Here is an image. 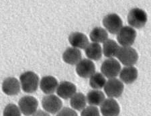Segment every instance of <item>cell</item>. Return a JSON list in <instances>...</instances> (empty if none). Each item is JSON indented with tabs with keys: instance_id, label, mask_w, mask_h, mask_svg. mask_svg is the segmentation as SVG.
Returning <instances> with one entry per match:
<instances>
[{
	"instance_id": "obj_8",
	"label": "cell",
	"mask_w": 151,
	"mask_h": 116,
	"mask_svg": "<svg viewBox=\"0 0 151 116\" xmlns=\"http://www.w3.org/2000/svg\"><path fill=\"white\" fill-rule=\"evenodd\" d=\"M124 91V84L119 79H110L104 86V91L110 98H118L122 95Z\"/></svg>"
},
{
	"instance_id": "obj_4",
	"label": "cell",
	"mask_w": 151,
	"mask_h": 116,
	"mask_svg": "<svg viewBox=\"0 0 151 116\" xmlns=\"http://www.w3.org/2000/svg\"><path fill=\"white\" fill-rule=\"evenodd\" d=\"M38 103L32 96H24L18 101V107L21 113L26 116H30L37 112Z\"/></svg>"
},
{
	"instance_id": "obj_6",
	"label": "cell",
	"mask_w": 151,
	"mask_h": 116,
	"mask_svg": "<svg viewBox=\"0 0 151 116\" xmlns=\"http://www.w3.org/2000/svg\"><path fill=\"white\" fill-rule=\"evenodd\" d=\"M42 106L46 112L55 114L61 110L63 103L57 96L48 95L42 98Z\"/></svg>"
},
{
	"instance_id": "obj_15",
	"label": "cell",
	"mask_w": 151,
	"mask_h": 116,
	"mask_svg": "<svg viewBox=\"0 0 151 116\" xmlns=\"http://www.w3.org/2000/svg\"><path fill=\"white\" fill-rule=\"evenodd\" d=\"M63 60L66 63L75 65L81 60V52L76 48H67L63 54Z\"/></svg>"
},
{
	"instance_id": "obj_23",
	"label": "cell",
	"mask_w": 151,
	"mask_h": 116,
	"mask_svg": "<svg viewBox=\"0 0 151 116\" xmlns=\"http://www.w3.org/2000/svg\"><path fill=\"white\" fill-rule=\"evenodd\" d=\"M106 79L100 72H96L90 78L89 84L93 89H101L104 87L106 83Z\"/></svg>"
},
{
	"instance_id": "obj_19",
	"label": "cell",
	"mask_w": 151,
	"mask_h": 116,
	"mask_svg": "<svg viewBox=\"0 0 151 116\" xmlns=\"http://www.w3.org/2000/svg\"><path fill=\"white\" fill-rule=\"evenodd\" d=\"M87 101L91 106L101 105L105 101V95L101 91H90L87 95Z\"/></svg>"
},
{
	"instance_id": "obj_16",
	"label": "cell",
	"mask_w": 151,
	"mask_h": 116,
	"mask_svg": "<svg viewBox=\"0 0 151 116\" xmlns=\"http://www.w3.org/2000/svg\"><path fill=\"white\" fill-rule=\"evenodd\" d=\"M40 87L44 93L51 95L57 89L58 81L54 77L45 76L41 79Z\"/></svg>"
},
{
	"instance_id": "obj_22",
	"label": "cell",
	"mask_w": 151,
	"mask_h": 116,
	"mask_svg": "<svg viewBox=\"0 0 151 116\" xmlns=\"http://www.w3.org/2000/svg\"><path fill=\"white\" fill-rule=\"evenodd\" d=\"M89 36L91 41L95 43H101L108 40V34L105 29L101 27H96L90 32Z\"/></svg>"
},
{
	"instance_id": "obj_13",
	"label": "cell",
	"mask_w": 151,
	"mask_h": 116,
	"mask_svg": "<svg viewBox=\"0 0 151 116\" xmlns=\"http://www.w3.org/2000/svg\"><path fill=\"white\" fill-rule=\"evenodd\" d=\"M77 91L76 86L69 81H63L57 89V95L64 100L71 98Z\"/></svg>"
},
{
	"instance_id": "obj_7",
	"label": "cell",
	"mask_w": 151,
	"mask_h": 116,
	"mask_svg": "<svg viewBox=\"0 0 151 116\" xmlns=\"http://www.w3.org/2000/svg\"><path fill=\"white\" fill-rule=\"evenodd\" d=\"M103 24L107 30L112 34H118L123 26L122 20L116 14H110L105 16L103 19Z\"/></svg>"
},
{
	"instance_id": "obj_25",
	"label": "cell",
	"mask_w": 151,
	"mask_h": 116,
	"mask_svg": "<svg viewBox=\"0 0 151 116\" xmlns=\"http://www.w3.org/2000/svg\"><path fill=\"white\" fill-rule=\"evenodd\" d=\"M81 116H100L99 112L95 106H88L85 107L81 113Z\"/></svg>"
},
{
	"instance_id": "obj_1",
	"label": "cell",
	"mask_w": 151,
	"mask_h": 116,
	"mask_svg": "<svg viewBox=\"0 0 151 116\" xmlns=\"http://www.w3.org/2000/svg\"><path fill=\"white\" fill-rule=\"evenodd\" d=\"M22 88L24 92L32 93L36 91L38 87L39 77L37 74L32 71H27L22 73L19 77Z\"/></svg>"
},
{
	"instance_id": "obj_5",
	"label": "cell",
	"mask_w": 151,
	"mask_h": 116,
	"mask_svg": "<svg viewBox=\"0 0 151 116\" xmlns=\"http://www.w3.org/2000/svg\"><path fill=\"white\" fill-rule=\"evenodd\" d=\"M136 38V32L130 26H124L118 33L117 40L119 44L124 47H129L134 42Z\"/></svg>"
},
{
	"instance_id": "obj_24",
	"label": "cell",
	"mask_w": 151,
	"mask_h": 116,
	"mask_svg": "<svg viewBox=\"0 0 151 116\" xmlns=\"http://www.w3.org/2000/svg\"><path fill=\"white\" fill-rule=\"evenodd\" d=\"M3 116H21V112L16 105L9 103L5 107Z\"/></svg>"
},
{
	"instance_id": "obj_20",
	"label": "cell",
	"mask_w": 151,
	"mask_h": 116,
	"mask_svg": "<svg viewBox=\"0 0 151 116\" xmlns=\"http://www.w3.org/2000/svg\"><path fill=\"white\" fill-rule=\"evenodd\" d=\"M85 54L89 59L93 60H99L102 56L101 46L98 43H91L85 48Z\"/></svg>"
},
{
	"instance_id": "obj_27",
	"label": "cell",
	"mask_w": 151,
	"mask_h": 116,
	"mask_svg": "<svg viewBox=\"0 0 151 116\" xmlns=\"http://www.w3.org/2000/svg\"><path fill=\"white\" fill-rule=\"evenodd\" d=\"M32 116H50L49 113L44 112L42 110H38L36 112L35 114H33Z\"/></svg>"
},
{
	"instance_id": "obj_14",
	"label": "cell",
	"mask_w": 151,
	"mask_h": 116,
	"mask_svg": "<svg viewBox=\"0 0 151 116\" xmlns=\"http://www.w3.org/2000/svg\"><path fill=\"white\" fill-rule=\"evenodd\" d=\"M69 41L73 48H78L81 49H85L89 44L87 36L79 32L70 34L69 36Z\"/></svg>"
},
{
	"instance_id": "obj_12",
	"label": "cell",
	"mask_w": 151,
	"mask_h": 116,
	"mask_svg": "<svg viewBox=\"0 0 151 116\" xmlns=\"http://www.w3.org/2000/svg\"><path fill=\"white\" fill-rule=\"evenodd\" d=\"M2 91L6 95H16L20 92V84L18 79L14 77H8L2 83Z\"/></svg>"
},
{
	"instance_id": "obj_2",
	"label": "cell",
	"mask_w": 151,
	"mask_h": 116,
	"mask_svg": "<svg viewBox=\"0 0 151 116\" xmlns=\"http://www.w3.org/2000/svg\"><path fill=\"white\" fill-rule=\"evenodd\" d=\"M116 57L122 63L128 67L136 64L138 59V54L136 50L130 47L120 48Z\"/></svg>"
},
{
	"instance_id": "obj_21",
	"label": "cell",
	"mask_w": 151,
	"mask_h": 116,
	"mask_svg": "<svg viewBox=\"0 0 151 116\" xmlns=\"http://www.w3.org/2000/svg\"><path fill=\"white\" fill-rule=\"evenodd\" d=\"M87 100L81 93H77L70 98V105L73 109L77 111H83L85 108Z\"/></svg>"
},
{
	"instance_id": "obj_9",
	"label": "cell",
	"mask_w": 151,
	"mask_h": 116,
	"mask_svg": "<svg viewBox=\"0 0 151 116\" xmlns=\"http://www.w3.org/2000/svg\"><path fill=\"white\" fill-rule=\"evenodd\" d=\"M121 66L118 60L109 59L105 60L101 67V71L104 75L109 79H114L120 72Z\"/></svg>"
},
{
	"instance_id": "obj_26",
	"label": "cell",
	"mask_w": 151,
	"mask_h": 116,
	"mask_svg": "<svg viewBox=\"0 0 151 116\" xmlns=\"http://www.w3.org/2000/svg\"><path fill=\"white\" fill-rule=\"evenodd\" d=\"M57 116H78L76 112L69 107H64L58 112Z\"/></svg>"
},
{
	"instance_id": "obj_3",
	"label": "cell",
	"mask_w": 151,
	"mask_h": 116,
	"mask_svg": "<svg viewBox=\"0 0 151 116\" xmlns=\"http://www.w3.org/2000/svg\"><path fill=\"white\" fill-rule=\"evenodd\" d=\"M128 22L133 28H142L147 22V14L140 8H134L128 13Z\"/></svg>"
},
{
	"instance_id": "obj_18",
	"label": "cell",
	"mask_w": 151,
	"mask_h": 116,
	"mask_svg": "<svg viewBox=\"0 0 151 116\" xmlns=\"http://www.w3.org/2000/svg\"><path fill=\"white\" fill-rule=\"evenodd\" d=\"M118 44L113 40L108 39L103 44V52L104 56L108 58H112L117 56L118 50L120 49Z\"/></svg>"
},
{
	"instance_id": "obj_11",
	"label": "cell",
	"mask_w": 151,
	"mask_h": 116,
	"mask_svg": "<svg viewBox=\"0 0 151 116\" xmlns=\"http://www.w3.org/2000/svg\"><path fill=\"white\" fill-rule=\"evenodd\" d=\"M100 111L104 116H118L120 113V107L115 100L109 98L105 100L100 105Z\"/></svg>"
},
{
	"instance_id": "obj_10",
	"label": "cell",
	"mask_w": 151,
	"mask_h": 116,
	"mask_svg": "<svg viewBox=\"0 0 151 116\" xmlns=\"http://www.w3.org/2000/svg\"><path fill=\"white\" fill-rule=\"evenodd\" d=\"M76 72L82 78H91L96 72V67L91 60L83 59L77 64Z\"/></svg>"
},
{
	"instance_id": "obj_17",
	"label": "cell",
	"mask_w": 151,
	"mask_h": 116,
	"mask_svg": "<svg viewBox=\"0 0 151 116\" xmlns=\"http://www.w3.org/2000/svg\"><path fill=\"white\" fill-rule=\"evenodd\" d=\"M120 78L124 83H132L138 78V70L132 66L124 67L120 71Z\"/></svg>"
}]
</instances>
